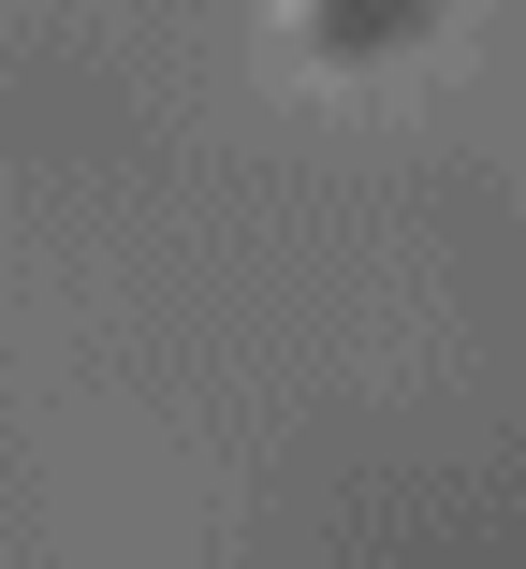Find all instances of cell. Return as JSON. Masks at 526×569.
Masks as SVG:
<instances>
[{
	"instance_id": "obj_1",
	"label": "cell",
	"mask_w": 526,
	"mask_h": 569,
	"mask_svg": "<svg viewBox=\"0 0 526 569\" xmlns=\"http://www.w3.org/2000/svg\"><path fill=\"white\" fill-rule=\"evenodd\" d=\"M454 0H292V44L322 73H380V59H425Z\"/></svg>"
}]
</instances>
